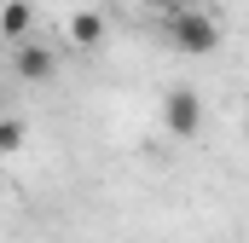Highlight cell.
Masks as SVG:
<instances>
[{"instance_id":"cell-8","label":"cell","mask_w":249,"mask_h":243,"mask_svg":"<svg viewBox=\"0 0 249 243\" xmlns=\"http://www.w3.org/2000/svg\"><path fill=\"white\" fill-rule=\"evenodd\" d=\"M244 139H249V116H244Z\"/></svg>"},{"instance_id":"cell-1","label":"cell","mask_w":249,"mask_h":243,"mask_svg":"<svg viewBox=\"0 0 249 243\" xmlns=\"http://www.w3.org/2000/svg\"><path fill=\"white\" fill-rule=\"evenodd\" d=\"M168 47L186 52V58H209V52L220 47V17L203 12V6H180V12L168 17Z\"/></svg>"},{"instance_id":"cell-3","label":"cell","mask_w":249,"mask_h":243,"mask_svg":"<svg viewBox=\"0 0 249 243\" xmlns=\"http://www.w3.org/2000/svg\"><path fill=\"white\" fill-rule=\"evenodd\" d=\"M12 69H18L23 81H53V75H58V58H53L41 41H23V47L12 52Z\"/></svg>"},{"instance_id":"cell-7","label":"cell","mask_w":249,"mask_h":243,"mask_svg":"<svg viewBox=\"0 0 249 243\" xmlns=\"http://www.w3.org/2000/svg\"><path fill=\"white\" fill-rule=\"evenodd\" d=\"M139 6H151V12H162V17H174L180 6H191V0H139Z\"/></svg>"},{"instance_id":"cell-4","label":"cell","mask_w":249,"mask_h":243,"mask_svg":"<svg viewBox=\"0 0 249 243\" xmlns=\"http://www.w3.org/2000/svg\"><path fill=\"white\" fill-rule=\"evenodd\" d=\"M29 29H35V6H29V0H6V12H0V35H6L12 47H23Z\"/></svg>"},{"instance_id":"cell-2","label":"cell","mask_w":249,"mask_h":243,"mask_svg":"<svg viewBox=\"0 0 249 243\" xmlns=\"http://www.w3.org/2000/svg\"><path fill=\"white\" fill-rule=\"evenodd\" d=\"M197 127H203V93L197 87H168L162 93V133L191 139Z\"/></svg>"},{"instance_id":"cell-6","label":"cell","mask_w":249,"mask_h":243,"mask_svg":"<svg viewBox=\"0 0 249 243\" xmlns=\"http://www.w3.org/2000/svg\"><path fill=\"white\" fill-rule=\"evenodd\" d=\"M23 151V122L12 116V122H0V156H18Z\"/></svg>"},{"instance_id":"cell-5","label":"cell","mask_w":249,"mask_h":243,"mask_svg":"<svg viewBox=\"0 0 249 243\" xmlns=\"http://www.w3.org/2000/svg\"><path fill=\"white\" fill-rule=\"evenodd\" d=\"M64 35H70V47H99V41H105V17H99V12H70Z\"/></svg>"}]
</instances>
